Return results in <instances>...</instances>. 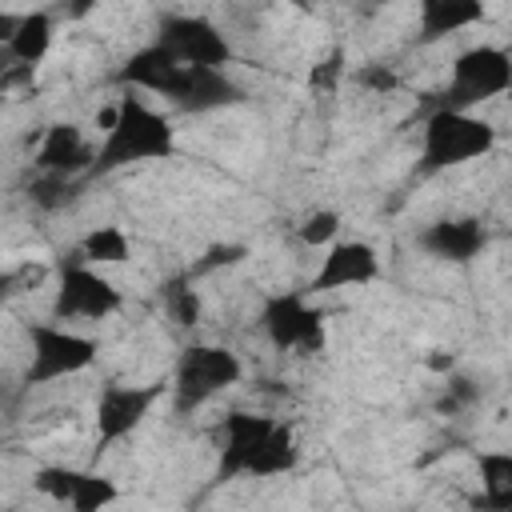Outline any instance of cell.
Instances as JSON below:
<instances>
[{
  "instance_id": "cell-4",
  "label": "cell",
  "mask_w": 512,
  "mask_h": 512,
  "mask_svg": "<svg viewBox=\"0 0 512 512\" xmlns=\"http://www.w3.org/2000/svg\"><path fill=\"white\" fill-rule=\"evenodd\" d=\"M240 376H244V364L232 348H224V344H188L176 356V368H172V384H168L172 388V408L176 412H196L212 396L240 384Z\"/></svg>"
},
{
  "instance_id": "cell-2",
  "label": "cell",
  "mask_w": 512,
  "mask_h": 512,
  "mask_svg": "<svg viewBox=\"0 0 512 512\" xmlns=\"http://www.w3.org/2000/svg\"><path fill=\"white\" fill-rule=\"evenodd\" d=\"M172 152H176L172 120L164 112H156L152 104H144L136 92H124L108 116V128H104V140L96 148L88 176H112L132 164L168 160Z\"/></svg>"
},
{
  "instance_id": "cell-28",
  "label": "cell",
  "mask_w": 512,
  "mask_h": 512,
  "mask_svg": "<svg viewBox=\"0 0 512 512\" xmlns=\"http://www.w3.org/2000/svg\"><path fill=\"white\" fill-rule=\"evenodd\" d=\"M372 4H396V0H372Z\"/></svg>"
},
{
  "instance_id": "cell-20",
  "label": "cell",
  "mask_w": 512,
  "mask_h": 512,
  "mask_svg": "<svg viewBox=\"0 0 512 512\" xmlns=\"http://www.w3.org/2000/svg\"><path fill=\"white\" fill-rule=\"evenodd\" d=\"M128 252H132L128 236L116 224H100V228H92L80 240V252L76 256L88 260V264H120V260H128Z\"/></svg>"
},
{
  "instance_id": "cell-12",
  "label": "cell",
  "mask_w": 512,
  "mask_h": 512,
  "mask_svg": "<svg viewBox=\"0 0 512 512\" xmlns=\"http://www.w3.org/2000/svg\"><path fill=\"white\" fill-rule=\"evenodd\" d=\"M32 484H36L44 496H52L56 504H68V508H76V512H100V508H108V504L120 500V492H116V484H112L108 476H100V472H80V468H60V464L40 468V472L32 476Z\"/></svg>"
},
{
  "instance_id": "cell-15",
  "label": "cell",
  "mask_w": 512,
  "mask_h": 512,
  "mask_svg": "<svg viewBox=\"0 0 512 512\" xmlns=\"http://www.w3.org/2000/svg\"><path fill=\"white\" fill-rule=\"evenodd\" d=\"M96 160V148L84 140V132L76 124H52L40 144H36V172H48V176H76V172H88Z\"/></svg>"
},
{
  "instance_id": "cell-22",
  "label": "cell",
  "mask_w": 512,
  "mask_h": 512,
  "mask_svg": "<svg viewBox=\"0 0 512 512\" xmlns=\"http://www.w3.org/2000/svg\"><path fill=\"white\" fill-rule=\"evenodd\" d=\"M168 312H172V320L184 324V328L196 324V316H200V300H196V292H192L184 280L168 284Z\"/></svg>"
},
{
  "instance_id": "cell-7",
  "label": "cell",
  "mask_w": 512,
  "mask_h": 512,
  "mask_svg": "<svg viewBox=\"0 0 512 512\" xmlns=\"http://www.w3.org/2000/svg\"><path fill=\"white\" fill-rule=\"evenodd\" d=\"M164 396V384H120L108 380L96 396L92 408V428H96V452H108L116 440L132 436L148 412L156 408V400Z\"/></svg>"
},
{
  "instance_id": "cell-21",
  "label": "cell",
  "mask_w": 512,
  "mask_h": 512,
  "mask_svg": "<svg viewBox=\"0 0 512 512\" xmlns=\"http://www.w3.org/2000/svg\"><path fill=\"white\" fill-rule=\"evenodd\" d=\"M336 232H340V216H336L332 208H316V212H308L304 224H300V244L320 248V244H332Z\"/></svg>"
},
{
  "instance_id": "cell-18",
  "label": "cell",
  "mask_w": 512,
  "mask_h": 512,
  "mask_svg": "<svg viewBox=\"0 0 512 512\" xmlns=\"http://www.w3.org/2000/svg\"><path fill=\"white\" fill-rule=\"evenodd\" d=\"M176 56L164 48V44H148V48H140V52H132L124 64H120V72H116V80L120 84H128V88H140V92H156L160 96V88L168 84V76L176 72Z\"/></svg>"
},
{
  "instance_id": "cell-11",
  "label": "cell",
  "mask_w": 512,
  "mask_h": 512,
  "mask_svg": "<svg viewBox=\"0 0 512 512\" xmlns=\"http://www.w3.org/2000/svg\"><path fill=\"white\" fill-rule=\"evenodd\" d=\"M156 44H164L180 64H212L228 68L232 44L208 16H164L156 28Z\"/></svg>"
},
{
  "instance_id": "cell-1",
  "label": "cell",
  "mask_w": 512,
  "mask_h": 512,
  "mask_svg": "<svg viewBox=\"0 0 512 512\" xmlns=\"http://www.w3.org/2000/svg\"><path fill=\"white\" fill-rule=\"evenodd\" d=\"M220 464L216 476L220 480H236V476H284L296 468L300 452H296V436L284 420L272 416H256V412H228L220 424Z\"/></svg>"
},
{
  "instance_id": "cell-3",
  "label": "cell",
  "mask_w": 512,
  "mask_h": 512,
  "mask_svg": "<svg viewBox=\"0 0 512 512\" xmlns=\"http://www.w3.org/2000/svg\"><path fill=\"white\" fill-rule=\"evenodd\" d=\"M492 148H496V128L484 116L460 108H432L420 128V172L432 176V172L464 168L472 160H484Z\"/></svg>"
},
{
  "instance_id": "cell-27",
  "label": "cell",
  "mask_w": 512,
  "mask_h": 512,
  "mask_svg": "<svg viewBox=\"0 0 512 512\" xmlns=\"http://www.w3.org/2000/svg\"><path fill=\"white\" fill-rule=\"evenodd\" d=\"M504 96H508V100H512V80H508V92H504Z\"/></svg>"
},
{
  "instance_id": "cell-19",
  "label": "cell",
  "mask_w": 512,
  "mask_h": 512,
  "mask_svg": "<svg viewBox=\"0 0 512 512\" xmlns=\"http://www.w3.org/2000/svg\"><path fill=\"white\" fill-rule=\"evenodd\" d=\"M476 472H480V504L484 508H512V452H480L476 456Z\"/></svg>"
},
{
  "instance_id": "cell-25",
  "label": "cell",
  "mask_w": 512,
  "mask_h": 512,
  "mask_svg": "<svg viewBox=\"0 0 512 512\" xmlns=\"http://www.w3.org/2000/svg\"><path fill=\"white\" fill-rule=\"evenodd\" d=\"M336 76H340V52H336L332 60H324V64L308 76V84H312V88H332V80H336Z\"/></svg>"
},
{
  "instance_id": "cell-17",
  "label": "cell",
  "mask_w": 512,
  "mask_h": 512,
  "mask_svg": "<svg viewBox=\"0 0 512 512\" xmlns=\"http://www.w3.org/2000/svg\"><path fill=\"white\" fill-rule=\"evenodd\" d=\"M56 36V20L48 12H24V16H4L0 20V40L12 64L20 68H36Z\"/></svg>"
},
{
  "instance_id": "cell-6",
  "label": "cell",
  "mask_w": 512,
  "mask_h": 512,
  "mask_svg": "<svg viewBox=\"0 0 512 512\" xmlns=\"http://www.w3.org/2000/svg\"><path fill=\"white\" fill-rule=\"evenodd\" d=\"M508 80H512V56L496 44H472L452 60V72H448V84H444L436 108L476 112L480 104L504 96Z\"/></svg>"
},
{
  "instance_id": "cell-26",
  "label": "cell",
  "mask_w": 512,
  "mask_h": 512,
  "mask_svg": "<svg viewBox=\"0 0 512 512\" xmlns=\"http://www.w3.org/2000/svg\"><path fill=\"white\" fill-rule=\"evenodd\" d=\"M92 4H96V0H72V16H84Z\"/></svg>"
},
{
  "instance_id": "cell-16",
  "label": "cell",
  "mask_w": 512,
  "mask_h": 512,
  "mask_svg": "<svg viewBox=\"0 0 512 512\" xmlns=\"http://www.w3.org/2000/svg\"><path fill=\"white\" fill-rule=\"evenodd\" d=\"M484 0H416V44L448 40L464 28L484 24Z\"/></svg>"
},
{
  "instance_id": "cell-8",
  "label": "cell",
  "mask_w": 512,
  "mask_h": 512,
  "mask_svg": "<svg viewBox=\"0 0 512 512\" xmlns=\"http://www.w3.org/2000/svg\"><path fill=\"white\" fill-rule=\"evenodd\" d=\"M120 304H124L120 288L108 276H100L88 260L76 256L60 268L56 296H52V316L56 320H104Z\"/></svg>"
},
{
  "instance_id": "cell-10",
  "label": "cell",
  "mask_w": 512,
  "mask_h": 512,
  "mask_svg": "<svg viewBox=\"0 0 512 512\" xmlns=\"http://www.w3.org/2000/svg\"><path fill=\"white\" fill-rule=\"evenodd\" d=\"M160 96L176 108V112H220L244 100V88L228 76V68H212V64H176V72L168 76V84L160 88Z\"/></svg>"
},
{
  "instance_id": "cell-23",
  "label": "cell",
  "mask_w": 512,
  "mask_h": 512,
  "mask_svg": "<svg viewBox=\"0 0 512 512\" xmlns=\"http://www.w3.org/2000/svg\"><path fill=\"white\" fill-rule=\"evenodd\" d=\"M352 80H356L360 88L380 92V96H384V92H392V88L400 84V80H396V72H392V68H384V64H364V68H360Z\"/></svg>"
},
{
  "instance_id": "cell-9",
  "label": "cell",
  "mask_w": 512,
  "mask_h": 512,
  "mask_svg": "<svg viewBox=\"0 0 512 512\" xmlns=\"http://www.w3.org/2000/svg\"><path fill=\"white\" fill-rule=\"evenodd\" d=\"M260 328L280 352H324V312L300 292H272L260 308Z\"/></svg>"
},
{
  "instance_id": "cell-14",
  "label": "cell",
  "mask_w": 512,
  "mask_h": 512,
  "mask_svg": "<svg viewBox=\"0 0 512 512\" xmlns=\"http://www.w3.org/2000/svg\"><path fill=\"white\" fill-rule=\"evenodd\" d=\"M420 248L444 264H468L488 248V228L472 216H456V220H436L420 232Z\"/></svg>"
},
{
  "instance_id": "cell-13",
  "label": "cell",
  "mask_w": 512,
  "mask_h": 512,
  "mask_svg": "<svg viewBox=\"0 0 512 512\" xmlns=\"http://www.w3.org/2000/svg\"><path fill=\"white\" fill-rule=\"evenodd\" d=\"M380 276V256L364 240H332L316 276L312 292H344V288H364Z\"/></svg>"
},
{
  "instance_id": "cell-5",
  "label": "cell",
  "mask_w": 512,
  "mask_h": 512,
  "mask_svg": "<svg viewBox=\"0 0 512 512\" xmlns=\"http://www.w3.org/2000/svg\"><path fill=\"white\" fill-rule=\"evenodd\" d=\"M100 356V340L72 332L64 324H48L36 320L28 324V364H24V384L40 388L64 376H80L84 368H92Z\"/></svg>"
},
{
  "instance_id": "cell-24",
  "label": "cell",
  "mask_w": 512,
  "mask_h": 512,
  "mask_svg": "<svg viewBox=\"0 0 512 512\" xmlns=\"http://www.w3.org/2000/svg\"><path fill=\"white\" fill-rule=\"evenodd\" d=\"M240 256H244L240 244H216V248H208V256L196 264V272H204V268H220V264H236Z\"/></svg>"
}]
</instances>
